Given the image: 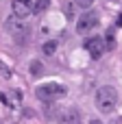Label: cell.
Instances as JSON below:
<instances>
[{
	"mask_svg": "<svg viewBox=\"0 0 122 124\" xmlns=\"http://www.w3.org/2000/svg\"><path fill=\"white\" fill-rule=\"evenodd\" d=\"M118 26H122V15H120V17H118Z\"/></svg>",
	"mask_w": 122,
	"mask_h": 124,
	"instance_id": "13",
	"label": "cell"
},
{
	"mask_svg": "<svg viewBox=\"0 0 122 124\" xmlns=\"http://www.w3.org/2000/svg\"><path fill=\"white\" fill-rule=\"evenodd\" d=\"M33 13V7L31 4H24V2H17V0H13V15L17 17V20H22V17H28Z\"/></svg>",
	"mask_w": 122,
	"mask_h": 124,
	"instance_id": "6",
	"label": "cell"
},
{
	"mask_svg": "<svg viewBox=\"0 0 122 124\" xmlns=\"http://www.w3.org/2000/svg\"><path fill=\"white\" fill-rule=\"evenodd\" d=\"M35 96L44 102H52V100H59L65 96V87L59 83H44V85L35 87Z\"/></svg>",
	"mask_w": 122,
	"mask_h": 124,
	"instance_id": "2",
	"label": "cell"
},
{
	"mask_svg": "<svg viewBox=\"0 0 122 124\" xmlns=\"http://www.w3.org/2000/svg\"><path fill=\"white\" fill-rule=\"evenodd\" d=\"M17 2H24V4H28V2H31V0H17Z\"/></svg>",
	"mask_w": 122,
	"mask_h": 124,
	"instance_id": "14",
	"label": "cell"
},
{
	"mask_svg": "<svg viewBox=\"0 0 122 124\" xmlns=\"http://www.w3.org/2000/svg\"><path fill=\"white\" fill-rule=\"evenodd\" d=\"M98 26V13L96 11H85L81 17H79V22H76V33L79 35H87L92 28H96Z\"/></svg>",
	"mask_w": 122,
	"mask_h": 124,
	"instance_id": "3",
	"label": "cell"
},
{
	"mask_svg": "<svg viewBox=\"0 0 122 124\" xmlns=\"http://www.w3.org/2000/svg\"><path fill=\"white\" fill-rule=\"evenodd\" d=\"M31 72H33V74H41V63H39V61H35V63L31 65Z\"/></svg>",
	"mask_w": 122,
	"mask_h": 124,
	"instance_id": "11",
	"label": "cell"
},
{
	"mask_svg": "<svg viewBox=\"0 0 122 124\" xmlns=\"http://www.w3.org/2000/svg\"><path fill=\"white\" fill-rule=\"evenodd\" d=\"M41 50H44V54H48V57L55 54V50H57V41H46Z\"/></svg>",
	"mask_w": 122,
	"mask_h": 124,
	"instance_id": "9",
	"label": "cell"
},
{
	"mask_svg": "<svg viewBox=\"0 0 122 124\" xmlns=\"http://www.w3.org/2000/svg\"><path fill=\"white\" fill-rule=\"evenodd\" d=\"M116 105H118V92H116V87H111V85L98 87V92H96V107H98V111L111 113L116 109Z\"/></svg>",
	"mask_w": 122,
	"mask_h": 124,
	"instance_id": "1",
	"label": "cell"
},
{
	"mask_svg": "<svg viewBox=\"0 0 122 124\" xmlns=\"http://www.w3.org/2000/svg\"><path fill=\"white\" fill-rule=\"evenodd\" d=\"M74 4H76V7H81V9H87V7H92V4H94V0H74Z\"/></svg>",
	"mask_w": 122,
	"mask_h": 124,
	"instance_id": "10",
	"label": "cell"
},
{
	"mask_svg": "<svg viewBox=\"0 0 122 124\" xmlns=\"http://www.w3.org/2000/svg\"><path fill=\"white\" fill-rule=\"evenodd\" d=\"M59 124H81V113L79 109L70 107V109H63L59 113Z\"/></svg>",
	"mask_w": 122,
	"mask_h": 124,
	"instance_id": "5",
	"label": "cell"
},
{
	"mask_svg": "<svg viewBox=\"0 0 122 124\" xmlns=\"http://www.w3.org/2000/svg\"><path fill=\"white\" fill-rule=\"evenodd\" d=\"M116 48V37H114V31L109 28L107 31V39H105V50H114Z\"/></svg>",
	"mask_w": 122,
	"mask_h": 124,
	"instance_id": "7",
	"label": "cell"
},
{
	"mask_svg": "<svg viewBox=\"0 0 122 124\" xmlns=\"http://www.w3.org/2000/svg\"><path fill=\"white\" fill-rule=\"evenodd\" d=\"M50 4V0H35V4H33V11L35 13H41V11H46V7Z\"/></svg>",
	"mask_w": 122,
	"mask_h": 124,
	"instance_id": "8",
	"label": "cell"
},
{
	"mask_svg": "<svg viewBox=\"0 0 122 124\" xmlns=\"http://www.w3.org/2000/svg\"><path fill=\"white\" fill-rule=\"evenodd\" d=\"M85 50L89 52L92 59H100L103 52H105V39L103 37H89V39H85Z\"/></svg>",
	"mask_w": 122,
	"mask_h": 124,
	"instance_id": "4",
	"label": "cell"
},
{
	"mask_svg": "<svg viewBox=\"0 0 122 124\" xmlns=\"http://www.w3.org/2000/svg\"><path fill=\"white\" fill-rule=\"evenodd\" d=\"M89 124H103V122H100V120H92Z\"/></svg>",
	"mask_w": 122,
	"mask_h": 124,
	"instance_id": "12",
	"label": "cell"
}]
</instances>
